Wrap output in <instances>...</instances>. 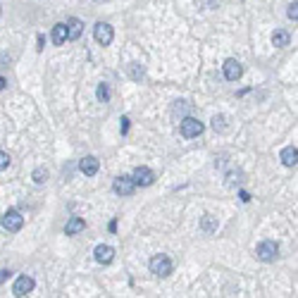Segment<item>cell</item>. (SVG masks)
<instances>
[{
  "instance_id": "cell-1",
  "label": "cell",
  "mask_w": 298,
  "mask_h": 298,
  "mask_svg": "<svg viewBox=\"0 0 298 298\" xmlns=\"http://www.w3.org/2000/svg\"><path fill=\"white\" fill-rule=\"evenodd\" d=\"M148 267H150V272H153L155 277H170L172 270H174L170 256H165V253H160V256H153V258H150Z\"/></svg>"
},
{
  "instance_id": "cell-18",
  "label": "cell",
  "mask_w": 298,
  "mask_h": 298,
  "mask_svg": "<svg viewBox=\"0 0 298 298\" xmlns=\"http://www.w3.org/2000/svg\"><path fill=\"white\" fill-rule=\"evenodd\" d=\"M129 74H131V79H134V81H141V79H143V74H146V69H143L139 62H131V64H129Z\"/></svg>"
},
{
  "instance_id": "cell-20",
  "label": "cell",
  "mask_w": 298,
  "mask_h": 298,
  "mask_svg": "<svg viewBox=\"0 0 298 298\" xmlns=\"http://www.w3.org/2000/svg\"><path fill=\"white\" fill-rule=\"evenodd\" d=\"M31 179L36 181V184H45V181H48V170H45V167H36V170L31 172Z\"/></svg>"
},
{
  "instance_id": "cell-27",
  "label": "cell",
  "mask_w": 298,
  "mask_h": 298,
  "mask_svg": "<svg viewBox=\"0 0 298 298\" xmlns=\"http://www.w3.org/2000/svg\"><path fill=\"white\" fill-rule=\"evenodd\" d=\"M241 201H244V203H248V201H251V196H248V193H246V191H241Z\"/></svg>"
},
{
  "instance_id": "cell-13",
  "label": "cell",
  "mask_w": 298,
  "mask_h": 298,
  "mask_svg": "<svg viewBox=\"0 0 298 298\" xmlns=\"http://www.w3.org/2000/svg\"><path fill=\"white\" fill-rule=\"evenodd\" d=\"M64 24H67V36H69V41L81 38V31H84V24H81V19L72 17V19H67Z\"/></svg>"
},
{
  "instance_id": "cell-24",
  "label": "cell",
  "mask_w": 298,
  "mask_h": 298,
  "mask_svg": "<svg viewBox=\"0 0 298 298\" xmlns=\"http://www.w3.org/2000/svg\"><path fill=\"white\" fill-rule=\"evenodd\" d=\"M7 165H10V155H7L5 150H0V172L7 170Z\"/></svg>"
},
{
  "instance_id": "cell-17",
  "label": "cell",
  "mask_w": 298,
  "mask_h": 298,
  "mask_svg": "<svg viewBox=\"0 0 298 298\" xmlns=\"http://www.w3.org/2000/svg\"><path fill=\"white\" fill-rule=\"evenodd\" d=\"M272 43H275L277 48H287L289 43H291V36H289V31H284V29H279V31L272 33Z\"/></svg>"
},
{
  "instance_id": "cell-2",
  "label": "cell",
  "mask_w": 298,
  "mask_h": 298,
  "mask_svg": "<svg viewBox=\"0 0 298 298\" xmlns=\"http://www.w3.org/2000/svg\"><path fill=\"white\" fill-rule=\"evenodd\" d=\"M256 256H258V260H263V263H275L277 256H279L277 241H270V239H267V241H260V244H258Z\"/></svg>"
},
{
  "instance_id": "cell-23",
  "label": "cell",
  "mask_w": 298,
  "mask_h": 298,
  "mask_svg": "<svg viewBox=\"0 0 298 298\" xmlns=\"http://www.w3.org/2000/svg\"><path fill=\"white\" fill-rule=\"evenodd\" d=\"M287 14H289V19H294V21L298 19V2H296V0H294V2L289 5V12H287Z\"/></svg>"
},
{
  "instance_id": "cell-7",
  "label": "cell",
  "mask_w": 298,
  "mask_h": 298,
  "mask_svg": "<svg viewBox=\"0 0 298 298\" xmlns=\"http://www.w3.org/2000/svg\"><path fill=\"white\" fill-rule=\"evenodd\" d=\"M112 189H115V193H117V196H124V198H127V196H131V193L136 191V184H134V179H131V177H124V174H122V177H117V179H115Z\"/></svg>"
},
{
  "instance_id": "cell-12",
  "label": "cell",
  "mask_w": 298,
  "mask_h": 298,
  "mask_svg": "<svg viewBox=\"0 0 298 298\" xmlns=\"http://www.w3.org/2000/svg\"><path fill=\"white\" fill-rule=\"evenodd\" d=\"M98 167H100V162H98V158H93V155H86V158L79 162V170L84 172L86 177H93L98 172Z\"/></svg>"
},
{
  "instance_id": "cell-14",
  "label": "cell",
  "mask_w": 298,
  "mask_h": 298,
  "mask_svg": "<svg viewBox=\"0 0 298 298\" xmlns=\"http://www.w3.org/2000/svg\"><path fill=\"white\" fill-rule=\"evenodd\" d=\"M67 41H69V36H67V24H64V21L55 24L53 26V43L55 45H64Z\"/></svg>"
},
{
  "instance_id": "cell-5",
  "label": "cell",
  "mask_w": 298,
  "mask_h": 298,
  "mask_svg": "<svg viewBox=\"0 0 298 298\" xmlns=\"http://www.w3.org/2000/svg\"><path fill=\"white\" fill-rule=\"evenodd\" d=\"M93 36H96V41L100 45H110L112 38H115V31H112V26L107 21H98L96 26H93Z\"/></svg>"
},
{
  "instance_id": "cell-26",
  "label": "cell",
  "mask_w": 298,
  "mask_h": 298,
  "mask_svg": "<svg viewBox=\"0 0 298 298\" xmlns=\"http://www.w3.org/2000/svg\"><path fill=\"white\" fill-rule=\"evenodd\" d=\"M7 277H10V272H7V270H2V272H0V282H7Z\"/></svg>"
},
{
  "instance_id": "cell-8",
  "label": "cell",
  "mask_w": 298,
  "mask_h": 298,
  "mask_svg": "<svg viewBox=\"0 0 298 298\" xmlns=\"http://www.w3.org/2000/svg\"><path fill=\"white\" fill-rule=\"evenodd\" d=\"M33 287H36V282H33L29 275H21V277H17L12 291H14V296H29V294L33 291Z\"/></svg>"
},
{
  "instance_id": "cell-16",
  "label": "cell",
  "mask_w": 298,
  "mask_h": 298,
  "mask_svg": "<svg viewBox=\"0 0 298 298\" xmlns=\"http://www.w3.org/2000/svg\"><path fill=\"white\" fill-rule=\"evenodd\" d=\"M217 227H220V222H217V217H213V215H203V220H201V229L205 232V234H213V232H217Z\"/></svg>"
},
{
  "instance_id": "cell-11",
  "label": "cell",
  "mask_w": 298,
  "mask_h": 298,
  "mask_svg": "<svg viewBox=\"0 0 298 298\" xmlns=\"http://www.w3.org/2000/svg\"><path fill=\"white\" fill-rule=\"evenodd\" d=\"M84 229H86L84 217H69L67 224H64V234L67 236H76L79 232H84Z\"/></svg>"
},
{
  "instance_id": "cell-19",
  "label": "cell",
  "mask_w": 298,
  "mask_h": 298,
  "mask_svg": "<svg viewBox=\"0 0 298 298\" xmlns=\"http://www.w3.org/2000/svg\"><path fill=\"white\" fill-rule=\"evenodd\" d=\"M241 181H244V172L241 170H236V172L232 170L229 174H227V184H229V186H239Z\"/></svg>"
},
{
  "instance_id": "cell-25",
  "label": "cell",
  "mask_w": 298,
  "mask_h": 298,
  "mask_svg": "<svg viewBox=\"0 0 298 298\" xmlns=\"http://www.w3.org/2000/svg\"><path fill=\"white\" fill-rule=\"evenodd\" d=\"M119 122H122V127H119V129H122V134H127V131H129V117H122Z\"/></svg>"
},
{
  "instance_id": "cell-10",
  "label": "cell",
  "mask_w": 298,
  "mask_h": 298,
  "mask_svg": "<svg viewBox=\"0 0 298 298\" xmlns=\"http://www.w3.org/2000/svg\"><path fill=\"white\" fill-rule=\"evenodd\" d=\"M93 256H96V260L100 263V265H110V263L115 260V248H112V246L100 244V246H96Z\"/></svg>"
},
{
  "instance_id": "cell-3",
  "label": "cell",
  "mask_w": 298,
  "mask_h": 298,
  "mask_svg": "<svg viewBox=\"0 0 298 298\" xmlns=\"http://www.w3.org/2000/svg\"><path fill=\"white\" fill-rule=\"evenodd\" d=\"M203 122L201 119H196V117H184L181 119V127H179V131H181V136L184 139H196V136H201L203 134Z\"/></svg>"
},
{
  "instance_id": "cell-4",
  "label": "cell",
  "mask_w": 298,
  "mask_h": 298,
  "mask_svg": "<svg viewBox=\"0 0 298 298\" xmlns=\"http://www.w3.org/2000/svg\"><path fill=\"white\" fill-rule=\"evenodd\" d=\"M0 224H2V229H7V232H19L21 227H24V217H21L19 210H7V213L2 215V220H0Z\"/></svg>"
},
{
  "instance_id": "cell-28",
  "label": "cell",
  "mask_w": 298,
  "mask_h": 298,
  "mask_svg": "<svg viewBox=\"0 0 298 298\" xmlns=\"http://www.w3.org/2000/svg\"><path fill=\"white\" fill-rule=\"evenodd\" d=\"M5 86H7V81H5V79H2V76H0V91H2V88H5Z\"/></svg>"
},
{
  "instance_id": "cell-29",
  "label": "cell",
  "mask_w": 298,
  "mask_h": 298,
  "mask_svg": "<svg viewBox=\"0 0 298 298\" xmlns=\"http://www.w3.org/2000/svg\"><path fill=\"white\" fill-rule=\"evenodd\" d=\"M98 2H103V0H98Z\"/></svg>"
},
{
  "instance_id": "cell-9",
  "label": "cell",
  "mask_w": 298,
  "mask_h": 298,
  "mask_svg": "<svg viewBox=\"0 0 298 298\" xmlns=\"http://www.w3.org/2000/svg\"><path fill=\"white\" fill-rule=\"evenodd\" d=\"M131 179H134L136 186H150V184L155 181V174H153V170H148V167H136Z\"/></svg>"
},
{
  "instance_id": "cell-15",
  "label": "cell",
  "mask_w": 298,
  "mask_h": 298,
  "mask_svg": "<svg viewBox=\"0 0 298 298\" xmlns=\"http://www.w3.org/2000/svg\"><path fill=\"white\" fill-rule=\"evenodd\" d=\"M282 162H284V167H296V162H298V148L296 146H289V148L282 150Z\"/></svg>"
},
{
  "instance_id": "cell-21",
  "label": "cell",
  "mask_w": 298,
  "mask_h": 298,
  "mask_svg": "<svg viewBox=\"0 0 298 298\" xmlns=\"http://www.w3.org/2000/svg\"><path fill=\"white\" fill-rule=\"evenodd\" d=\"M213 129L215 131H224V129H227V117H224V115H215L213 117Z\"/></svg>"
},
{
  "instance_id": "cell-22",
  "label": "cell",
  "mask_w": 298,
  "mask_h": 298,
  "mask_svg": "<svg viewBox=\"0 0 298 298\" xmlns=\"http://www.w3.org/2000/svg\"><path fill=\"white\" fill-rule=\"evenodd\" d=\"M98 100H100V103H107V100H110V86L107 84L98 86Z\"/></svg>"
},
{
  "instance_id": "cell-6",
  "label": "cell",
  "mask_w": 298,
  "mask_h": 298,
  "mask_svg": "<svg viewBox=\"0 0 298 298\" xmlns=\"http://www.w3.org/2000/svg\"><path fill=\"white\" fill-rule=\"evenodd\" d=\"M222 69H224V76H227L229 81H239V79H241V74H244V64L239 62V60H234V57L224 60Z\"/></svg>"
}]
</instances>
